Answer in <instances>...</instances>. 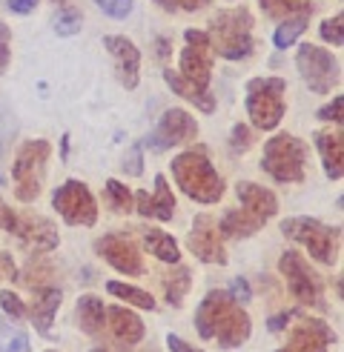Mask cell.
I'll use <instances>...</instances> for the list:
<instances>
[{
	"mask_svg": "<svg viewBox=\"0 0 344 352\" xmlns=\"http://www.w3.org/2000/svg\"><path fill=\"white\" fill-rule=\"evenodd\" d=\"M184 52H181V72L164 69V80L169 89L181 95L184 100L195 103V109L210 115L215 109V98L210 92V75H213V46L206 32L186 29L184 32Z\"/></svg>",
	"mask_w": 344,
	"mask_h": 352,
	"instance_id": "cell-1",
	"label": "cell"
},
{
	"mask_svg": "<svg viewBox=\"0 0 344 352\" xmlns=\"http://www.w3.org/2000/svg\"><path fill=\"white\" fill-rule=\"evenodd\" d=\"M195 329L204 341L215 338L218 346L235 349L241 344H247L252 332V321L230 292L213 289L206 292V298L195 309Z\"/></svg>",
	"mask_w": 344,
	"mask_h": 352,
	"instance_id": "cell-2",
	"label": "cell"
},
{
	"mask_svg": "<svg viewBox=\"0 0 344 352\" xmlns=\"http://www.w3.org/2000/svg\"><path fill=\"white\" fill-rule=\"evenodd\" d=\"M172 178L181 186L186 198L198 204H218L224 198V178L215 172L213 161L206 157V149L195 146L172 157Z\"/></svg>",
	"mask_w": 344,
	"mask_h": 352,
	"instance_id": "cell-3",
	"label": "cell"
},
{
	"mask_svg": "<svg viewBox=\"0 0 344 352\" xmlns=\"http://www.w3.org/2000/svg\"><path fill=\"white\" fill-rule=\"evenodd\" d=\"M210 46L213 55L227 60H244L252 55V14L247 6L224 9L213 17L210 23Z\"/></svg>",
	"mask_w": 344,
	"mask_h": 352,
	"instance_id": "cell-4",
	"label": "cell"
},
{
	"mask_svg": "<svg viewBox=\"0 0 344 352\" xmlns=\"http://www.w3.org/2000/svg\"><path fill=\"white\" fill-rule=\"evenodd\" d=\"M281 232H284V238L301 243L319 263H324V267L338 263V250H341V230L338 226H327L316 218L299 215V218H287L281 223Z\"/></svg>",
	"mask_w": 344,
	"mask_h": 352,
	"instance_id": "cell-5",
	"label": "cell"
},
{
	"mask_svg": "<svg viewBox=\"0 0 344 352\" xmlns=\"http://www.w3.org/2000/svg\"><path fill=\"white\" fill-rule=\"evenodd\" d=\"M284 92H287L284 78H252L247 83V115L255 129L270 132L281 123L287 112Z\"/></svg>",
	"mask_w": 344,
	"mask_h": 352,
	"instance_id": "cell-6",
	"label": "cell"
},
{
	"mask_svg": "<svg viewBox=\"0 0 344 352\" xmlns=\"http://www.w3.org/2000/svg\"><path fill=\"white\" fill-rule=\"evenodd\" d=\"M307 164V144L292 135H275L264 146L261 169L279 184H301Z\"/></svg>",
	"mask_w": 344,
	"mask_h": 352,
	"instance_id": "cell-7",
	"label": "cell"
},
{
	"mask_svg": "<svg viewBox=\"0 0 344 352\" xmlns=\"http://www.w3.org/2000/svg\"><path fill=\"white\" fill-rule=\"evenodd\" d=\"M52 146L46 140H26L17 152L12 164V178H14V195L17 201L32 204L41 195L43 178H46V161H49Z\"/></svg>",
	"mask_w": 344,
	"mask_h": 352,
	"instance_id": "cell-8",
	"label": "cell"
},
{
	"mask_svg": "<svg viewBox=\"0 0 344 352\" xmlns=\"http://www.w3.org/2000/svg\"><path fill=\"white\" fill-rule=\"evenodd\" d=\"M296 66H299L304 83L313 92H319V95L333 92V86L341 83V66H338V60L327 49H321V46H313V43L299 46Z\"/></svg>",
	"mask_w": 344,
	"mask_h": 352,
	"instance_id": "cell-9",
	"label": "cell"
},
{
	"mask_svg": "<svg viewBox=\"0 0 344 352\" xmlns=\"http://www.w3.org/2000/svg\"><path fill=\"white\" fill-rule=\"evenodd\" d=\"M52 206L72 226H95V221H98L95 198H92L89 186L80 181H66L63 186H58V192L52 195Z\"/></svg>",
	"mask_w": 344,
	"mask_h": 352,
	"instance_id": "cell-10",
	"label": "cell"
},
{
	"mask_svg": "<svg viewBox=\"0 0 344 352\" xmlns=\"http://www.w3.org/2000/svg\"><path fill=\"white\" fill-rule=\"evenodd\" d=\"M279 270L287 278V287L290 292L299 298L301 304L307 307H321V284L316 272L307 267V261L299 252H284L279 258Z\"/></svg>",
	"mask_w": 344,
	"mask_h": 352,
	"instance_id": "cell-11",
	"label": "cell"
},
{
	"mask_svg": "<svg viewBox=\"0 0 344 352\" xmlns=\"http://www.w3.org/2000/svg\"><path fill=\"white\" fill-rule=\"evenodd\" d=\"M186 246H189V252L204 263H215V267L227 263V250H224V243H221L218 221L213 215H195L193 230L186 235Z\"/></svg>",
	"mask_w": 344,
	"mask_h": 352,
	"instance_id": "cell-12",
	"label": "cell"
},
{
	"mask_svg": "<svg viewBox=\"0 0 344 352\" xmlns=\"http://www.w3.org/2000/svg\"><path fill=\"white\" fill-rule=\"evenodd\" d=\"M195 135H198V123L193 115L184 109H166L158 120V126H155V132L147 138V146L172 149V146H181L186 140H193Z\"/></svg>",
	"mask_w": 344,
	"mask_h": 352,
	"instance_id": "cell-13",
	"label": "cell"
},
{
	"mask_svg": "<svg viewBox=\"0 0 344 352\" xmlns=\"http://www.w3.org/2000/svg\"><path fill=\"white\" fill-rule=\"evenodd\" d=\"M333 344H336V332L330 329V324L319 318H301L299 327L290 332L287 346L275 352H327Z\"/></svg>",
	"mask_w": 344,
	"mask_h": 352,
	"instance_id": "cell-14",
	"label": "cell"
},
{
	"mask_svg": "<svg viewBox=\"0 0 344 352\" xmlns=\"http://www.w3.org/2000/svg\"><path fill=\"white\" fill-rule=\"evenodd\" d=\"M95 250L98 255L112 263L118 272L124 275H144V261H141V252H138V246L124 238V235H103L95 241Z\"/></svg>",
	"mask_w": 344,
	"mask_h": 352,
	"instance_id": "cell-15",
	"label": "cell"
},
{
	"mask_svg": "<svg viewBox=\"0 0 344 352\" xmlns=\"http://www.w3.org/2000/svg\"><path fill=\"white\" fill-rule=\"evenodd\" d=\"M103 46H107V52L115 58L120 83H124L127 89H135L138 80H141V52H138V46L129 38H124V34H107Z\"/></svg>",
	"mask_w": 344,
	"mask_h": 352,
	"instance_id": "cell-16",
	"label": "cell"
},
{
	"mask_svg": "<svg viewBox=\"0 0 344 352\" xmlns=\"http://www.w3.org/2000/svg\"><path fill=\"white\" fill-rule=\"evenodd\" d=\"M14 235L32 252H49V250H55V246H58V230H55V223L41 218V215H23V218H17Z\"/></svg>",
	"mask_w": 344,
	"mask_h": 352,
	"instance_id": "cell-17",
	"label": "cell"
},
{
	"mask_svg": "<svg viewBox=\"0 0 344 352\" xmlns=\"http://www.w3.org/2000/svg\"><path fill=\"white\" fill-rule=\"evenodd\" d=\"M103 332H109L115 346L129 349L135 344H141L147 329H144V321L138 318L135 312H129L124 307H107V327H103Z\"/></svg>",
	"mask_w": 344,
	"mask_h": 352,
	"instance_id": "cell-18",
	"label": "cell"
},
{
	"mask_svg": "<svg viewBox=\"0 0 344 352\" xmlns=\"http://www.w3.org/2000/svg\"><path fill=\"white\" fill-rule=\"evenodd\" d=\"M132 201H135L138 215H144V218L172 221V215H175V195H172V189H169L164 175H155V195H149V192H138V195H132Z\"/></svg>",
	"mask_w": 344,
	"mask_h": 352,
	"instance_id": "cell-19",
	"label": "cell"
},
{
	"mask_svg": "<svg viewBox=\"0 0 344 352\" xmlns=\"http://www.w3.org/2000/svg\"><path fill=\"white\" fill-rule=\"evenodd\" d=\"M235 195H238L241 206H244L247 212H252V215H258V218H264V221H270L275 212H279V198H275L270 189L258 186V184L241 181V184L235 186Z\"/></svg>",
	"mask_w": 344,
	"mask_h": 352,
	"instance_id": "cell-20",
	"label": "cell"
},
{
	"mask_svg": "<svg viewBox=\"0 0 344 352\" xmlns=\"http://www.w3.org/2000/svg\"><path fill=\"white\" fill-rule=\"evenodd\" d=\"M316 149L321 155L324 175L330 181H341L344 175V140L341 132H316Z\"/></svg>",
	"mask_w": 344,
	"mask_h": 352,
	"instance_id": "cell-21",
	"label": "cell"
},
{
	"mask_svg": "<svg viewBox=\"0 0 344 352\" xmlns=\"http://www.w3.org/2000/svg\"><path fill=\"white\" fill-rule=\"evenodd\" d=\"M75 324L80 332L92 338H100L103 336V327H107V307L98 295H83L78 298L75 304Z\"/></svg>",
	"mask_w": 344,
	"mask_h": 352,
	"instance_id": "cell-22",
	"label": "cell"
},
{
	"mask_svg": "<svg viewBox=\"0 0 344 352\" xmlns=\"http://www.w3.org/2000/svg\"><path fill=\"white\" fill-rule=\"evenodd\" d=\"M58 307H61V289H55V287H41V289H34L29 315H32V324H34V329H38L41 336H49Z\"/></svg>",
	"mask_w": 344,
	"mask_h": 352,
	"instance_id": "cell-23",
	"label": "cell"
},
{
	"mask_svg": "<svg viewBox=\"0 0 344 352\" xmlns=\"http://www.w3.org/2000/svg\"><path fill=\"white\" fill-rule=\"evenodd\" d=\"M267 221L258 218L252 212H247L244 206L241 209H230V212H224V218L218 221V232L227 235V238H250L255 235L258 230H261Z\"/></svg>",
	"mask_w": 344,
	"mask_h": 352,
	"instance_id": "cell-24",
	"label": "cell"
},
{
	"mask_svg": "<svg viewBox=\"0 0 344 352\" xmlns=\"http://www.w3.org/2000/svg\"><path fill=\"white\" fill-rule=\"evenodd\" d=\"M144 243H147V250L164 263H178V258H181L178 241L166 235L164 230H144Z\"/></svg>",
	"mask_w": 344,
	"mask_h": 352,
	"instance_id": "cell-25",
	"label": "cell"
},
{
	"mask_svg": "<svg viewBox=\"0 0 344 352\" xmlns=\"http://www.w3.org/2000/svg\"><path fill=\"white\" fill-rule=\"evenodd\" d=\"M164 295H166V304L169 307H181L184 304V295L189 292V284H193V272H189L186 267H175V270H169L164 275Z\"/></svg>",
	"mask_w": 344,
	"mask_h": 352,
	"instance_id": "cell-26",
	"label": "cell"
},
{
	"mask_svg": "<svg viewBox=\"0 0 344 352\" xmlns=\"http://www.w3.org/2000/svg\"><path fill=\"white\" fill-rule=\"evenodd\" d=\"M107 292L115 295V298H124L127 304H132V307H138V309H149V312H152L155 307H158L149 292L138 289V287H132V284H120V280H109V284H107Z\"/></svg>",
	"mask_w": 344,
	"mask_h": 352,
	"instance_id": "cell-27",
	"label": "cell"
},
{
	"mask_svg": "<svg viewBox=\"0 0 344 352\" xmlns=\"http://www.w3.org/2000/svg\"><path fill=\"white\" fill-rule=\"evenodd\" d=\"M261 9L270 14V17H296V14H313V3L310 0H258Z\"/></svg>",
	"mask_w": 344,
	"mask_h": 352,
	"instance_id": "cell-28",
	"label": "cell"
},
{
	"mask_svg": "<svg viewBox=\"0 0 344 352\" xmlns=\"http://www.w3.org/2000/svg\"><path fill=\"white\" fill-rule=\"evenodd\" d=\"M307 17L310 14H296V17H287V21L275 29V34H272V43H275V49H287V46H292L299 38H301V32L307 29Z\"/></svg>",
	"mask_w": 344,
	"mask_h": 352,
	"instance_id": "cell-29",
	"label": "cell"
},
{
	"mask_svg": "<svg viewBox=\"0 0 344 352\" xmlns=\"http://www.w3.org/2000/svg\"><path fill=\"white\" fill-rule=\"evenodd\" d=\"M0 352H29V336L0 318Z\"/></svg>",
	"mask_w": 344,
	"mask_h": 352,
	"instance_id": "cell-30",
	"label": "cell"
},
{
	"mask_svg": "<svg viewBox=\"0 0 344 352\" xmlns=\"http://www.w3.org/2000/svg\"><path fill=\"white\" fill-rule=\"evenodd\" d=\"M107 201L115 212H132L135 209V201H132V192L127 189V184H120L115 178L107 181Z\"/></svg>",
	"mask_w": 344,
	"mask_h": 352,
	"instance_id": "cell-31",
	"label": "cell"
},
{
	"mask_svg": "<svg viewBox=\"0 0 344 352\" xmlns=\"http://www.w3.org/2000/svg\"><path fill=\"white\" fill-rule=\"evenodd\" d=\"M55 32L61 38H72V34L80 32V12L78 9H63L58 17H55Z\"/></svg>",
	"mask_w": 344,
	"mask_h": 352,
	"instance_id": "cell-32",
	"label": "cell"
},
{
	"mask_svg": "<svg viewBox=\"0 0 344 352\" xmlns=\"http://www.w3.org/2000/svg\"><path fill=\"white\" fill-rule=\"evenodd\" d=\"M321 38L333 46H344V14H336V17H327L321 23Z\"/></svg>",
	"mask_w": 344,
	"mask_h": 352,
	"instance_id": "cell-33",
	"label": "cell"
},
{
	"mask_svg": "<svg viewBox=\"0 0 344 352\" xmlns=\"http://www.w3.org/2000/svg\"><path fill=\"white\" fill-rule=\"evenodd\" d=\"M0 307H3V312H6V315H12L14 321H21L23 315H26L23 301H21V298H17L12 289H3V292H0Z\"/></svg>",
	"mask_w": 344,
	"mask_h": 352,
	"instance_id": "cell-34",
	"label": "cell"
},
{
	"mask_svg": "<svg viewBox=\"0 0 344 352\" xmlns=\"http://www.w3.org/2000/svg\"><path fill=\"white\" fill-rule=\"evenodd\" d=\"M98 9H103V14L115 17V21H124L132 12V0H95Z\"/></svg>",
	"mask_w": 344,
	"mask_h": 352,
	"instance_id": "cell-35",
	"label": "cell"
},
{
	"mask_svg": "<svg viewBox=\"0 0 344 352\" xmlns=\"http://www.w3.org/2000/svg\"><path fill=\"white\" fill-rule=\"evenodd\" d=\"M144 146L138 144V146H132L129 152H127V157H124V164H120V169H124L127 175H132V178H138V175L144 172Z\"/></svg>",
	"mask_w": 344,
	"mask_h": 352,
	"instance_id": "cell-36",
	"label": "cell"
},
{
	"mask_svg": "<svg viewBox=\"0 0 344 352\" xmlns=\"http://www.w3.org/2000/svg\"><path fill=\"white\" fill-rule=\"evenodd\" d=\"M164 12H178V9H184V12H198V9H204L206 6V0H155Z\"/></svg>",
	"mask_w": 344,
	"mask_h": 352,
	"instance_id": "cell-37",
	"label": "cell"
},
{
	"mask_svg": "<svg viewBox=\"0 0 344 352\" xmlns=\"http://www.w3.org/2000/svg\"><path fill=\"white\" fill-rule=\"evenodd\" d=\"M341 109H344V98H341V95H336V98H333V103H327V107H321V109H319V118H321V120L341 123V118H344V115H341Z\"/></svg>",
	"mask_w": 344,
	"mask_h": 352,
	"instance_id": "cell-38",
	"label": "cell"
},
{
	"mask_svg": "<svg viewBox=\"0 0 344 352\" xmlns=\"http://www.w3.org/2000/svg\"><path fill=\"white\" fill-rule=\"evenodd\" d=\"M230 144H233V152H247V149L252 146V135H250V129L238 123V126L233 129V140H230Z\"/></svg>",
	"mask_w": 344,
	"mask_h": 352,
	"instance_id": "cell-39",
	"label": "cell"
},
{
	"mask_svg": "<svg viewBox=\"0 0 344 352\" xmlns=\"http://www.w3.org/2000/svg\"><path fill=\"white\" fill-rule=\"evenodd\" d=\"M49 267H38V270H34V263H32V267L26 270V275H23V284L26 287H32V289H41L43 287V278H49Z\"/></svg>",
	"mask_w": 344,
	"mask_h": 352,
	"instance_id": "cell-40",
	"label": "cell"
},
{
	"mask_svg": "<svg viewBox=\"0 0 344 352\" xmlns=\"http://www.w3.org/2000/svg\"><path fill=\"white\" fill-rule=\"evenodd\" d=\"M230 295L235 298V301H250V298H252V292H250V284H247L244 278H235V280H233Z\"/></svg>",
	"mask_w": 344,
	"mask_h": 352,
	"instance_id": "cell-41",
	"label": "cell"
},
{
	"mask_svg": "<svg viewBox=\"0 0 344 352\" xmlns=\"http://www.w3.org/2000/svg\"><path fill=\"white\" fill-rule=\"evenodd\" d=\"M14 226H17V215L12 212V209L0 201V230H6V232H14Z\"/></svg>",
	"mask_w": 344,
	"mask_h": 352,
	"instance_id": "cell-42",
	"label": "cell"
},
{
	"mask_svg": "<svg viewBox=\"0 0 344 352\" xmlns=\"http://www.w3.org/2000/svg\"><path fill=\"white\" fill-rule=\"evenodd\" d=\"M17 275V267H14V261L9 252H0V280L3 278H14Z\"/></svg>",
	"mask_w": 344,
	"mask_h": 352,
	"instance_id": "cell-43",
	"label": "cell"
},
{
	"mask_svg": "<svg viewBox=\"0 0 344 352\" xmlns=\"http://www.w3.org/2000/svg\"><path fill=\"white\" fill-rule=\"evenodd\" d=\"M166 344H169V349H172V352H204V349H195L193 344H186L184 338H178V336H172V332H169V336H166Z\"/></svg>",
	"mask_w": 344,
	"mask_h": 352,
	"instance_id": "cell-44",
	"label": "cell"
},
{
	"mask_svg": "<svg viewBox=\"0 0 344 352\" xmlns=\"http://www.w3.org/2000/svg\"><path fill=\"white\" fill-rule=\"evenodd\" d=\"M34 6H38V0H9V9L17 14H29L34 12Z\"/></svg>",
	"mask_w": 344,
	"mask_h": 352,
	"instance_id": "cell-45",
	"label": "cell"
},
{
	"mask_svg": "<svg viewBox=\"0 0 344 352\" xmlns=\"http://www.w3.org/2000/svg\"><path fill=\"white\" fill-rule=\"evenodd\" d=\"M290 318H299V312H284V315H275V318L270 321V329H272V332H279V329H284Z\"/></svg>",
	"mask_w": 344,
	"mask_h": 352,
	"instance_id": "cell-46",
	"label": "cell"
},
{
	"mask_svg": "<svg viewBox=\"0 0 344 352\" xmlns=\"http://www.w3.org/2000/svg\"><path fill=\"white\" fill-rule=\"evenodd\" d=\"M9 60H12V49H9V41H0V75L9 69Z\"/></svg>",
	"mask_w": 344,
	"mask_h": 352,
	"instance_id": "cell-47",
	"label": "cell"
},
{
	"mask_svg": "<svg viewBox=\"0 0 344 352\" xmlns=\"http://www.w3.org/2000/svg\"><path fill=\"white\" fill-rule=\"evenodd\" d=\"M0 41H12V32L6 23H0Z\"/></svg>",
	"mask_w": 344,
	"mask_h": 352,
	"instance_id": "cell-48",
	"label": "cell"
},
{
	"mask_svg": "<svg viewBox=\"0 0 344 352\" xmlns=\"http://www.w3.org/2000/svg\"><path fill=\"white\" fill-rule=\"evenodd\" d=\"M89 352H109V349H103V346H95V349H89Z\"/></svg>",
	"mask_w": 344,
	"mask_h": 352,
	"instance_id": "cell-49",
	"label": "cell"
},
{
	"mask_svg": "<svg viewBox=\"0 0 344 352\" xmlns=\"http://www.w3.org/2000/svg\"><path fill=\"white\" fill-rule=\"evenodd\" d=\"M55 3H66V0H55Z\"/></svg>",
	"mask_w": 344,
	"mask_h": 352,
	"instance_id": "cell-50",
	"label": "cell"
},
{
	"mask_svg": "<svg viewBox=\"0 0 344 352\" xmlns=\"http://www.w3.org/2000/svg\"><path fill=\"white\" fill-rule=\"evenodd\" d=\"M0 184H3V175H0Z\"/></svg>",
	"mask_w": 344,
	"mask_h": 352,
	"instance_id": "cell-51",
	"label": "cell"
},
{
	"mask_svg": "<svg viewBox=\"0 0 344 352\" xmlns=\"http://www.w3.org/2000/svg\"><path fill=\"white\" fill-rule=\"evenodd\" d=\"M49 352H55V349H49Z\"/></svg>",
	"mask_w": 344,
	"mask_h": 352,
	"instance_id": "cell-52",
	"label": "cell"
}]
</instances>
